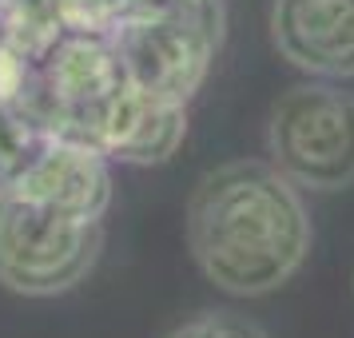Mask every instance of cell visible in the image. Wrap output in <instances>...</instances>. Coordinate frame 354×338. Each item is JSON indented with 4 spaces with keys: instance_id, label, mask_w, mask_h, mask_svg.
Wrapping results in <instances>:
<instances>
[{
    "instance_id": "1",
    "label": "cell",
    "mask_w": 354,
    "mask_h": 338,
    "mask_svg": "<svg viewBox=\"0 0 354 338\" xmlns=\"http://www.w3.org/2000/svg\"><path fill=\"white\" fill-rule=\"evenodd\" d=\"M310 215L299 187L271 160H231L195 183L187 247L207 283L259 299L290 283L310 255Z\"/></svg>"
},
{
    "instance_id": "2",
    "label": "cell",
    "mask_w": 354,
    "mask_h": 338,
    "mask_svg": "<svg viewBox=\"0 0 354 338\" xmlns=\"http://www.w3.org/2000/svg\"><path fill=\"white\" fill-rule=\"evenodd\" d=\"M267 151L299 191L354 187V92L319 76L287 88L267 120Z\"/></svg>"
},
{
    "instance_id": "3",
    "label": "cell",
    "mask_w": 354,
    "mask_h": 338,
    "mask_svg": "<svg viewBox=\"0 0 354 338\" xmlns=\"http://www.w3.org/2000/svg\"><path fill=\"white\" fill-rule=\"evenodd\" d=\"M108 40L128 84L187 104L203 88L219 48V0H156Z\"/></svg>"
},
{
    "instance_id": "4",
    "label": "cell",
    "mask_w": 354,
    "mask_h": 338,
    "mask_svg": "<svg viewBox=\"0 0 354 338\" xmlns=\"http://www.w3.org/2000/svg\"><path fill=\"white\" fill-rule=\"evenodd\" d=\"M100 219H80L48 203L0 191V287L24 299L64 294L96 267Z\"/></svg>"
},
{
    "instance_id": "5",
    "label": "cell",
    "mask_w": 354,
    "mask_h": 338,
    "mask_svg": "<svg viewBox=\"0 0 354 338\" xmlns=\"http://www.w3.org/2000/svg\"><path fill=\"white\" fill-rule=\"evenodd\" d=\"M124 84H128V76H124V64L108 36L64 28L36 56L32 96L24 108L44 115L56 131L92 144V128H96L100 112L112 104Z\"/></svg>"
},
{
    "instance_id": "6",
    "label": "cell",
    "mask_w": 354,
    "mask_h": 338,
    "mask_svg": "<svg viewBox=\"0 0 354 338\" xmlns=\"http://www.w3.org/2000/svg\"><path fill=\"white\" fill-rule=\"evenodd\" d=\"M274 52L319 80H354V0H271Z\"/></svg>"
},
{
    "instance_id": "7",
    "label": "cell",
    "mask_w": 354,
    "mask_h": 338,
    "mask_svg": "<svg viewBox=\"0 0 354 338\" xmlns=\"http://www.w3.org/2000/svg\"><path fill=\"white\" fill-rule=\"evenodd\" d=\"M0 191H17L80 219H104L112 203V171H108V156L96 144L56 131L48 147L20 171L17 183Z\"/></svg>"
},
{
    "instance_id": "8",
    "label": "cell",
    "mask_w": 354,
    "mask_h": 338,
    "mask_svg": "<svg viewBox=\"0 0 354 338\" xmlns=\"http://www.w3.org/2000/svg\"><path fill=\"white\" fill-rule=\"evenodd\" d=\"M187 140V104L124 84L100 112L92 144L120 163H167Z\"/></svg>"
},
{
    "instance_id": "9",
    "label": "cell",
    "mask_w": 354,
    "mask_h": 338,
    "mask_svg": "<svg viewBox=\"0 0 354 338\" xmlns=\"http://www.w3.org/2000/svg\"><path fill=\"white\" fill-rule=\"evenodd\" d=\"M52 135H56V128L32 108L0 104V187L17 183L20 171L48 147Z\"/></svg>"
},
{
    "instance_id": "10",
    "label": "cell",
    "mask_w": 354,
    "mask_h": 338,
    "mask_svg": "<svg viewBox=\"0 0 354 338\" xmlns=\"http://www.w3.org/2000/svg\"><path fill=\"white\" fill-rule=\"evenodd\" d=\"M147 4L156 0H56V12H60V24L72 32L112 36L124 20L144 12Z\"/></svg>"
},
{
    "instance_id": "11",
    "label": "cell",
    "mask_w": 354,
    "mask_h": 338,
    "mask_svg": "<svg viewBox=\"0 0 354 338\" xmlns=\"http://www.w3.org/2000/svg\"><path fill=\"white\" fill-rule=\"evenodd\" d=\"M167 338H267V330L235 310H203L183 326H176Z\"/></svg>"
}]
</instances>
